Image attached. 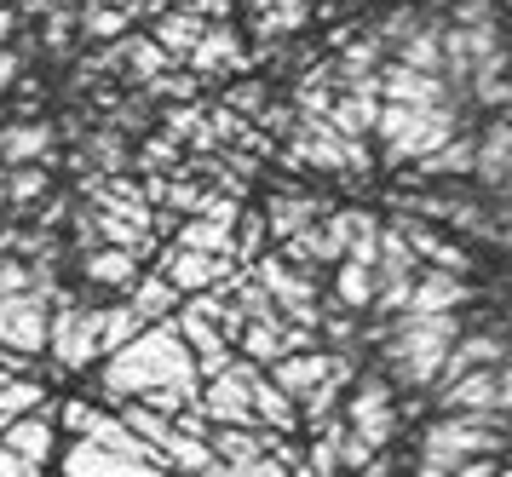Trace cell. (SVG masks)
<instances>
[{"label":"cell","mask_w":512,"mask_h":477,"mask_svg":"<svg viewBox=\"0 0 512 477\" xmlns=\"http://www.w3.org/2000/svg\"><path fill=\"white\" fill-rule=\"evenodd\" d=\"M380 104H397V110H438V104H455V87L443 75H420V69L386 64L380 69Z\"/></svg>","instance_id":"9c48e42d"},{"label":"cell","mask_w":512,"mask_h":477,"mask_svg":"<svg viewBox=\"0 0 512 477\" xmlns=\"http://www.w3.org/2000/svg\"><path fill=\"white\" fill-rule=\"evenodd\" d=\"M259 248H265V213H248V219H242V230H236L231 259H259Z\"/></svg>","instance_id":"e575fe53"},{"label":"cell","mask_w":512,"mask_h":477,"mask_svg":"<svg viewBox=\"0 0 512 477\" xmlns=\"http://www.w3.org/2000/svg\"><path fill=\"white\" fill-rule=\"evenodd\" d=\"M288 161H305V167H328V173H340V167H369V144L363 138H340L328 121H294V133H288Z\"/></svg>","instance_id":"5b68a950"},{"label":"cell","mask_w":512,"mask_h":477,"mask_svg":"<svg viewBox=\"0 0 512 477\" xmlns=\"http://www.w3.org/2000/svg\"><path fill=\"white\" fill-rule=\"evenodd\" d=\"M248 380H254V363H231L219 380H208V397H202V420H219L225 432H248L254 420V397H248Z\"/></svg>","instance_id":"ba28073f"},{"label":"cell","mask_w":512,"mask_h":477,"mask_svg":"<svg viewBox=\"0 0 512 477\" xmlns=\"http://www.w3.org/2000/svg\"><path fill=\"white\" fill-rule=\"evenodd\" d=\"M357 477H392V460H386V455H374V460H369V466H363Z\"/></svg>","instance_id":"ab89813d"},{"label":"cell","mask_w":512,"mask_h":477,"mask_svg":"<svg viewBox=\"0 0 512 477\" xmlns=\"http://www.w3.org/2000/svg\"><path fill=\"white\" fill-rule=\"evenodd\" d=\"M254 282L271 294V305L282 311V322H294V328H317V288H311V276L305 271H288L282 259H254Z\"/></svg>","instance_id":"8992f818"},{"label":"cell","mask_w":512,"mask_h":477,"mask_svg":"<svg viewBox=\"0 0 512 477\" xmlns=\"http://www.w3.org/2000/svg\"><path fill=\"white\" fill-rule=\"evenodd\" d=\"M127 29V12L121 6H87V41H110Z\"/></svg>","instance_id":"836d02e7"},{"label":"cell","mask_w":512,"mask_h":477,"mask_svg":"<svg viewBox=\"0 0 512 477\" xmlns=\"http://www.w3.org/2000/svg\"><path fill=\"white\" fill-rule=\"evenodd\" d=\"M455 477H501V466L495 460H466V466H455Z\"/></svg>","instance_id":"f35d334b"},{"label":"cell","mask_w":512,"mask_h":477,"mask_svg":"<svg viewBox=\"0 0 512 477\" xmlns=\"http://www.w3.org/2000/svg\"><path fill=\"white\" fill-rule=\"evenodd\" d=\"M328 374H334V357H328V351H305V357H282V363H271V386H277L282 397L305 403Z\"/></svg>","instance_id":"2e32d148"},{"label":"cell","mask_w":512,"mask_h":477,"mask_svg":"<svg viewBox=\"0 0 512 477\" xmlns=\"http://www.w3.org/2000/svg\"><path fill=\"white\" fill-rule=\"evenodd\" d=\"M12 75H18V58H12V52H0V87H6Z\"/></svg>","instance_id":"60d3db41"},{"label":"cell","mask_w":512,"mask_h":477,"mask_svg":"<svg viewBox=\"0 0 512 477\" xmlns=\"http://www.w3.org/2000/svg\"><path fill=\"white\" fill-rule=\"evenodd\" d=\"M392 64L420 69V75H443V18H432V12H426V23H420L415 35L392 46Z\"/></svg>","instance_id":"e0dca14e"},{"label":"cell","mask_w":512,"mask_h":477,"mask_svg":"<svg viewBox=\"0 0 512 477\" xmlns=\"http://www.w3.org/2000/svg\"><path fill=\"white\" fill-rule=\"evenodd\" d=\"M248 397H254V420H265V426H277V432H294L300 426V414H294V397H282L265 374L254 368V380H248Z\"/></svg>","instance_id":"cb8c5ba5"},{"label":"cell","mask_w":512,"mask_h":477,"mask_svg":"<svg viewBox=\"0 0 512 477\" xmlns=\"http://www.w3.org/2000/svg\"><path fill=\"white\" fill-rule=\"evenodd\" d=\"M104 386L116 397H150V391H196V357L173 328H144L139 340L116 351V363H104Z\"/></svg>","instance_id":"6da1fadb"},{"label":"cell","mask_w":512,"mask_h":477,"mask_svg":"<svg viewBox=\"0 0 512 477\" xmlns=\"http://www.w3.org/2000/svg\"><path fill=\"white\" fill-rule=\"evenodd\" d=\"M512 357V340L489 322V328H478V334H461L455 340V351L443 357V374H438V391L455 386V380H466V374H478V368H501Z\"/></svg>","instance_id":"30bf717a"},{"label":"cell","mask_w":512,"mask_h":477,"mask_svg":"<svg viewBox=\"0 0 512 477\" xmlns=\"http://www.w3.org/2000/svg\"><path fill=\"white\" fill-rule=\"evenodd\" d=\"M231 64H242V35H236V23H208V35L190 52V69L208 75V69H231Z\"/></svg>","instance_id":"ffe728a7"},{"label":"cell","mask_w":512,"mask_h":477,"mask_svg":"<svg viewBox=\"0 0 512 477\" xmlns=\"http://www.w3.org/2000/svg\"><path fill=\"white\" fill-rule=\"evenodd\" d=\"M231 6L236 0H190V12L202 23H231Z\"/></svg>","instance_id":"74e56055"},{"label":"cell","mask_w":512,"mask_h":477,"mask_svg":"<svg viewBox=\"0 0 512 477\" xmlns=\"http://www.w3.org/2000/svg\"><path fill=\"white\" fill-rule=\"evenodd\" d=\"M47 443H52V432L41 426V420L12 426V455H18V460H41V455H47Z\"/></svg>","instance_id":"1f68e13d"},{"label":"cell","mask_w":512,"mask_h":477,"mask_svg":"<svg viewBox=\"0 0 512 477\" xmlns=\"http://www.w3.org/2000/svg\"><path fill=\"white\" fill-rule=\"evenodd\" d=\"M0 345H12V351H41L47 345V305L35 294L0 299Z\"/></svg>","instance_id":"5bb4252c"},{"label":"cell","mask_w":512,"mask_h":477,"mask_svg":"<svg viewBox=\"0 0 512 477\" xmlns=\"http://www.w3.org/2000/svg\"><path fill=\"white\" fill-rule=\"evenodd\" d=\"M346 432L357 437V443H369L374 455L392 443L397 432V409H392V386L380 380V374H369L363 386L351 391V403H346Z\"/></svg>","instance_id":"52a82bcc"},{"label":"cell","mask_w":512,"mask_h":477,"mask_svg":"<svg viewBox=\"0 0 512 477\" xmlns=\"http://www.w3.org/2000/svg\"><path fill=\"white\" fill-rule=\"evenodd\" d=\"M52 357L64 368H87L98 357V311H58L52 317Z\"/></svg>","instance_id":"4fadbf2b"},{"label":"cell","mask_w":512,"mask_h":477,"mask_svg":"<svg viewBox=\"0 0 512 477\" xmlns=\"http://www.w3.org/2000/svg\"><path fill=\"white\" fill-rule=\"evenodd\" d=\"M466 305V282L461 276H443V271H420L415 276V294L397 317H449Z\"/></svg>","instance_id":"9a60e30c"},{"label":"cell","mask_w":512,"mask_h":477,"mask_svg":"<svg viewBox=\"0 0 512 477\" xmlns=\"http://www.w3.org/2000/svg\"><path fill=\"white\" fill-rule=\"evenodd\" d=\"M449 23H455V29H478V23H495V6H489V0H461Z\"/></svg>","instance_id":"8d00e7d4"},{"label":"cell","mask_w":512,"mask_h":477,"mask_svg":"<svg viewBox=\"0 0 512 477\" xmlns=\"http://www.w3.org/2000/svg\"><path fill=\"white\" fill-rule=\"evenodd\" d=\"M271 110V92H265V81H242V87H231V115H265Z\"/></svg>","instance_id":"d6a6232c"},{"label":"cell","mask_w":512,"mask_h":477,"mask_svg":"<svg viewBox=\"0 0 512 477\" xmlns=\"http://www.w3.org/2000/svg\"><path fill=\"white\" fill-rule=\"evenodd\" d=\"M144 334V322H139V311L133 305H116V311H98V351H127V345Z\"/></svg>","instance_id":"484cf974"},{"label":"cell","mask_w":512,"mask_h":477,"mask_svg":"<svg viewBox=\"0 0 512 477\" xmlns=\"http://www.w3.org/2000/svg\"><path fill=\"white\" fill-rule=\"evenodd\" d=\"M81 276H87L93 288H127V282L139 276V253H127V248H93Z\"/></svg>","instance_id":"7402d4cb"},{"label":"cell","mask_w":512,"mask_h":477,"mask_svg":"<svg viewBox=\"0 0 512 477\" xmlns=\"http://www.w3.org/2000/svg\"><path fill=\"white\" fill-rule=\"evenodd\" d=\"M127 58H133V75H139V81H150V87L162 81L167 58H162V46L156 41H127Z\"/></svg>","instance_id":"4dcf8cb0"},{"label":"cell","mask_w":512,"mask_h":477,"mask_svg":"<svg viewBox=\"0 0 512 477\" xmlns=\"http://www.w3.org/2000/svg\"><path fill=\"white\" fill-rule=\"evenodd\" d=\"M156 276H162L173 294H208V288H225V282L236 276V259H208V253L173 248Z\"/></svg>","instance_id":"7c38bea8"},{"label":"cell","mask_w":512,"mask_h":477,"mask_svg":"<svg viewBox=\"0 0 512 477\" xmlns=\"http://www.w3.org/2000/svg\"><path fill=\"white\" fill-rule=\"evenodd\" d=\"M305 18H311V0H277L271 12H259V35L271 41V35H294V29H305Z\"/></svg>","instance_id":"f1b7e54d"},{"label":"cell","mask_w":512,"mask_h":477,"mask_svg":"<svg viewBox=\"0 0 512 477\" xmlns=\"http://www.w3.org/2000/svg\"><path fill=\"white\" fill-rule=\"evenodd\" d=\"M41 190H47V173H41V167H18V173L6 179V202H35Z\"/></svg>","instance_id":"d590c367"},{"label":"cell","mask_w":512,"mask_h":477,"mask_svg":"<svg viewBox=\"0 0 512 477\" xmlns=\"http://www.w3.org/2000/svg\"><path fill=\"white\" fill-rule=\"evenodd\" d=\"M179 248L208 253V259H231L236 230H231V225H219V219H208V213H196L190 225H179Z\"/></svg>","instance_id":"603a6c76"},{"label":"cell","mask_w":512,"mask_h":477,"mask_svg":"<svg viewBox=\"0 0 512 477\" xmlns=\"http://www.w3.org/2000/svg\"><path fill=\"white\" fill-rule=\"evenodd\" d=\"M179 305V294L167 288L162 276H144L139 288H133V311H139V322H150V317H167Z\"/></svg>","instance_id":"f546056e"},{"label":"cell","mask_w":512,"mask_h":477,"mask_svg":"<svg viewBox=\"0 0 512 477\" xmlns=\"http://www.w3.org/2000/svg\"><path fill=\"white\" fill-rule=\"evenodd\" d=\"M380 150L392 167H420L426 156H438L449 138L461 133V110L455 104H438V110H397V104H380Z\"/></svg>","instance_id":"3957f363"},{"label":"cell","mask_w":512,"mask_h":477,"mask_svg":"<svg viewBox=\"0 0 512 477\" xmlns=\"http://www.w3.org/2000/svg\"><path fill=\"white\" fill-rule=\"evenodd\" d=\"M334 294H340V305H346V311H369V305H374V271H363V265H351V259H340V276H334Z\"/></svg>","instance_id":"4316f807"},{"label":"cell","mask_w":512,"mask_h":477,"mask_svg":"<svg viewBox=\"0 0 512 477\" xmlns=\"http://www.w3.org/2000/svg\"><path fill=\"white\" fill-rule=\"evenodd\" d=\"M472 161H478V138L472 133H455L443 144L438 156H426L409 173V184H432V179H472Z\"/></svg>","instance_id":"ac0fdd59"},{"label":"cell","mask_w":512,"mask_h":477,"mask_svg":"<svg viewBox=\"0 0 512 477\" xmlns=\"http://www.w3.org/2000/svg\"><path fill=\"white\" fill-rule=\"evenodd\" d=\"M6 29H12V18H6V12H0V35H6Z\"/></svg>","instance_id":"7bdbcfd3"},{"label":"cell","mask_w":512,"mask_h":477,"mask_svg":"<svg viewBox=\"0 0 512 477\" xmlns=\"http://www.w3.org/2000/svg\"><path fill=\"white\" fill-rule=\"evenodd\" d=\"M47 150H52V133L47 127H35V121L0 133V161H12V167H29V161H41Z\"/></svg>","instance_id":"d4e9b609"},{"label":"cell","mask_w":512,"mask_h":477,"mask_svg":"<svg viewBox=\"0 0 512 477\" xmlns=\"http://www.w3.org/2000/svg\"><path fill=\"white\" fill-rule=\"evenodd\" d=\"M317 219H328V207L317 202V196H271V207H265V230L282 236V242H294V236L311 230Z\"/></svg>","instance_id":"d6986e66"},{"label":"cell","mask_w":512,"mask_h":477,"mask_svg":"<svg viewBox=\"0 0 512 477\" xmlns=\"http://www.w3.org/2000/svg\"><path fill=\"white\" fill-rule=\"evenodd\" d=\"M455 340H461V311H449V317H392L380 363H386V374L397 386L426 391L438 386L443 357L455 351Z\"/></svg>","instance_id":"7a4b0ae2"},{"label":"cell","mask_w":512,"mask_h":477,"mask_svg":"<svg viewBox=\"0 0 512 477\" xmlns=\"http://www.w3.org/2000/svg\"><path fill=\"white\" fill-rule=\"evenodd\" d=\"M294 477H317V472H311V466H294Z\"/></svg>","instance_id":"b9f144b4"},{"label":"cell","mask_w":512,"mask_h":477,"mask_svg":"<svg viewBox=\"0 0 512 477\" xmlns=\"http://www.w3.org/2000/svg\"><path fill=\"white\" fill-rule=\"evenodd\" d=\"M507 449H512L507 432L461 420V414H438L420 432V477H455V466H466V460H495Z\"/></svg>","instance_id":"277c9868"},{"label":"cell","mask_w":512,"mask_h":477,"mask_svg":"<svg viewBox=\"0 0 512 477\" xmlns=\"http://www.w3.org/2000/svg\"><path fill=\"white\" fill-rule=\"evenodd\" d=\"M392 230L409 242V253H415L420 265H432V271H443V276H461L466 282V271H472V253L466 248H455L449 236H438V230L426 225V219H409V213H397L392 219Z\"/></svg>","instance_id":"8fae6325"},{"label":"cell","mask_w":512,"mask_h":477,"mask_svg":"<svg viewBox=\"0 0 512 477\" xmlns=\"http://www.w3.org/2000/svg\"><path fill=\"white\" fill-rule=\"evenodd\" d=\"M202 35H208V23L196 18L190 6H185V12H167V18L156 23V46H162V58H167V64H179V58H190Z\"/></svg>","instance_id":"44dd1931"},{"label":"cell","mask_w":512,"mask_h":477,"mask_svg":"<svg viewBox=\"0 0 512 477\" xmlns=\"http://www.w3.org/2000/svg\"><path fill=\"white\" fill-rule=\"evenodd\" d=\"M282 328H288V322H277V328H259V322H248V328H242V357H248V363H282Z\"/></svg>","instance_id":"83f0119b"}]
</instances>
